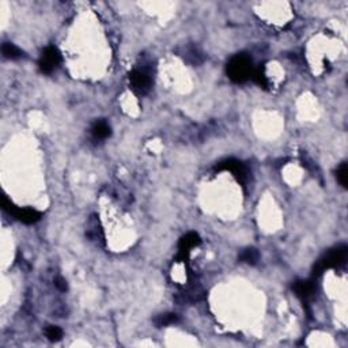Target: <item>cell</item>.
<instances>
[{
  "mask_svg": "<svg viewBox=\"0 0 348 348\" xmlns=\"http://www.w3.org/2000/svg\"><path fill=\"white\" fill-rule=\"evenodd\" d=\"M129 86L136 95H146L152 86L151 75L146 70H135L129 74Z\"/></svg>",
  "mask_w": 348,
  "mask_h": 348,
  "instance_id": "cell-4",
  "label": "cell"
},
{
  "mask_svg": "<svg viewBox=\"0 0 348 348\" xmlns=\"http://www.w3.org/2000/svg\"><path fill=\"white\" fill-rule=\"evenodd\" d=\"M2 207L5 211H7L9 213L14 215L17 218L18 221H21L22 223L25 225H33V223H37L40 219H41V212H38L37 209L33 208H17L15 205L11 203V201L7 199V197H3L2 199Z\"/></svg>",
  "mask_w": 348,
  "mask_h": 348,
  "instance_id": "cell-3",
  "label": "cell"
},
{
  "mask_svg": "<svg viewBox=\"0 0 348 348\" xmlns=\"http://www.w3.org/2000/svg\"><path fill=\"white\" fill-rule=\"evenodd\" d=\"M252 79H253V82L257 83L258 86H261V87L268 86V79H266L265 74H264V70H261V68H258V70H253Z\"/></svg>",
  "mask_w": 348,
  "mask_h": 348,
  "instance_id": "cell-15",
  "label": "cell"
},
{
  "mask_svg": "<svg viewBox=\"0 0 348 348\" xmlns=\"http://www.w3.org/2000/svg\"><path fill=\"white\" fill-rule=\"evenodd\" d=\"M55 286L58 287L60 291H67V282L63 278H56L55 279Z\"/></svg>",
  "mask_w": 348,
  "mask_h": 348,
  "instance_id": "cell-16",
  "label": "cell"
},
{
  "mask_svg": "<svg viewBox=\"0 0 348 348\" xmlns=\"http://www.w3.org/2000/svg\"><path fill=\"white\" fill-rule=\"evenodd\" d=\"M200 244V237L199 234L196 233H188L185 234L184 237L180 239V244H178V260H182L185 261V258L188 257L191 250Z\"/></svg>",
  "mask_w": 348,
  "mask_h": 348,
  "instance_id": "cell-7",
  "label": "cell"
},
{
  "mask_svg": "<svg viewBox=\"0 0 348 348\" xmlns=\"http://www.w3.org/2000/svg\"><path fill=\"white\" fill-rule=\"evenodd\" d=\"M258 258H260V254H258L257 249H254V248H246V249L242 250L238 260L241 262H245V264L254 265V264L258 261Z\"/></svg>",
  "mask_w": 348,
  "mask_h": 348,
  "instance_id": "cell-11",
  "label": "cell"
},
{
  "mask_svg": "<svg viewBox=\"0 0 348 348\" xmlns=\"http://www.w3.org/2000/svg\"><path fill=\"white\" fill-rule=\"evenodd\" d=\"M292 288H294V291L297 292V295H298L299 298L302 299L310 298L315 291L314 283L309 282V280H299V282H295Z\"/></svg>",
  "mask_w": 348,
  "mask_h": 348,
  "instance_id": "cell-9",
  "label": "cell"
},
{
  "mask_svg": "<svg viewBox=\"0 0 348 348\" xmlns=\"http://www.w3.org/2000/svg\"><path fill=\"white\" fill-rule=\"evenodd\" d=\"M215 170H218V172H221V170H229V172L233 173L234 177H235L241 184H245L246 178H248V170H246L245 166H244L239 160L233 159V158L219 162V164L217 165Z\"/></svg>",
  "mask_w": 348,
  "mask_h": 348,
  "instance_id": "cell-6",
  "label": "cell"
},
{
  "mask_svg": "<svg viewBox=\"0 0 348 348\" xmlns=\"http://www.w3.org/2000/svg\"><path fill=\"white\" fill-rule=\"evenodd\" d=\"M253 63L252 59L245 53H238L230 59L226 67V72L234 83H244L252 78L253 74Z\"/></svg>",
  "mask_w": 348,
  "mask_h": 348,
  "instance_id": "cell-1",
  "label": "cell"
},
{
  "mask_svg": "<svg viewBox=\"0 0 348 348\" xmlns=\"http://www.w3.org/2000/svg\"><path fill=\"white\" fill-rule=\"evenodd\" d=\"M60 63H62L60 52L55 46H48L42 52V56L40 59V62H38V66H40V70L44 74H52L58 68Z\"/></svg>",
  "mask_w": 348,
  "mask_h": 348,
  "instance_id": "cell-5",
  "label": "cell"
},
{
  "mask_svg": "<svg viewBox=\"0 0 348 348\" xmlns=\"http://www.w3.org/2000/svg\"><path fill=\"white\" fill-rule=\"evenodd\" d=\"M336 176H337V180H339L340 185H341L343 188H347L348 168H347V164H345V162H343V164L340 165L339 169H337V173H336Z\"/></svg>",
  "mask_w": 348,
  "mask_h": 348,
  "instance_id": "cell-14",
  "label": "cell"
},
{
  "mask_svg": "<svg viewBox=\"0 0 348 348\" xmlns=\"http://www.w3.org/2000/svg\"><path fill=\"white\" fill-rule=\"evenodd\" d=\"M2 53L6 59H10V60H17V59L23 58V52H22L17 45L14 44H10V42H5L3 46H2Z\"/></svg>",
  "mask_w": 348,
  "mask_h": 348,
  "instance_id": "cell-10",
  "label": "cell"
},
{
  "mask_svg": "<svg viewBox=\"0 0 348 348\" xmlns=\"http://www.w3.org/2000/svg\"><path fill=\"white\" fill-rule=\"evenodd\" d=\"M177 321H178V317H177V314H174V313H166V314H160V315H158L155 319H154V323H155V325L158 328L168 327V325L176 324Z\"/></svg>",
  "mask_w": 348,
  "mask_h": 348,
  "instance_id": "cell-12",
  "label": "cell"
},
{
  "mask_svg": "<svg viewBox=\"0 0 348 348\" xmlns=\"http://www.w3.org/2000/svg\"><path fill=\"white\" fill-rule=\"evenodd\" d=\"M347 253H348V248L345 245H339L335 249L329 250L328 253H325L321 260H319L317 264L314 265V276H318L327 270V268H340L343 266L347 261Z\"/></svg>",
  "mask_w": 348,
  "mask_h": 348,
  "instance_id": "cell-2",
  "label": "cell"
},
{
  "mask_svg": "<svg viewBox=\"0 0 348 348\" xmlns=\"http://www.w3.org/2000/svg\"><path fill=\"white\" fill-rule=\"evenodd\" d=\"M91 135L95 140H105L111 136V127L105 120H97L93 125H91Z\"/></svg>",
  "mask_w": 348,
  "mask_h": 348,
  "instance_id": "cell-8",
  "label": "cell"
},
{
  "mask_svg": "<svg viewBox=\"0 0 348 348\" xmlns=\"http://www.w3.org/2000/svg\"><path fill=\"white\" fill-rule=\"evenodd\" d=\"M45 335H46V337L50 340V341H59V340L63 337V331L59 327L50 325V327L46 328Z\"/></svg>",
  "mask_w": 348,
  "mask_h": 348,
  "instance_id": "cell-13",
  "label": "cell"
}]
</instances>
